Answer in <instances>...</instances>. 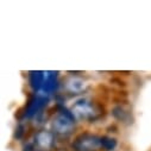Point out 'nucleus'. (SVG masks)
<instances>
[{"label": "nucleus", "instance_id": "7ed1b4c3", "mask_svg": "<svg viewBox=\"0 0 151 151\" xmlns=\"http://www.w3.org/2000/svg\"><path fill=\"white\" fill-rule=\"evenodd\" d=\"M101 147V137L85 132L75 138L73 142L74 151H98Z\"/></svg>", "mask_w": 151, "mask_h": 151}, {"label": "nucleus", "instance_id": "423d86ee", "mask_svg": "<svg viewBox=\"0 0 151 151\" xmlns=\"http://www.w3.org/2000/svg\"><path fill=\"white\" fill-rule=\"evenodd\" d=\"M86 82L83 79L81 78H76V76H71L65 82V89L73 94H79L81 92H83L86 89Z\"/></svg>", "mask_w": 151, "mask_h": 151}, {"label": "nucleus", "instance_id": "20e7f679", "mask_svg": "<svg viewBox=\"0 0 151 151\" xmlns=\"http://www.w3.org/2000/svg\"><path fill=\"white\" fill-rule=\"evenodd\" d=\"M45 104H47V98L44 95H36L29 101L27 107L25 109V116L27 118L35 117L37 113H40L43 109Z\"/></svg>", "mask_w": 151, "mask_h": 151}, {"label": "nucleus", "instance_id": "0eeeda50", "mask_svg": "<svg viewBox=\"0 0 151 151\" xmlns=\"http://www.w3.org/2000/svg\"><path fill=\"white\" fill-rule=\"evenodd\" d=\"M57 87V75L56 73H51V71H47L44 74V82L42 86V92L44 94H49L52 93Z\"/></svg>", "mask_w": 151, "mask_h": 151}, {"label": "nucleus", "instance_id": "1a4fd4ad", "mask_svg": "<svg viewBox=\"0 0 151 151\" xmlns=\"http://www.w3.org/2000/svg\"><path fill=\"white\" fill-rule=\"evenodd\" d=\"M116 146H117V140L114 138L108 136L101 137V149H104L105 151H112Z\"/></svg>", "mask_w": 151, "mask_h": 151}, {"label": "nucleus", "instance_id": "f257e3e1", "mask_svg": "<svg viewBox=\"0 0 151 151\" xmlns=\"http://www.w3.org/2000/svg\"><path fill=\"white\" fill-rule=\"evenodd\" d=\"M70 111L76 119L85 122H95L104 116V108L99 104L87 98H82L75 101Z\"/></svg>", "mask_w": 151, "mask_h": 151}, {"label": "nucleus", "instance_id": "39448f33", "mask_svg": "<svg viewBox=\"0 0 151 151\" xmlns=\"http://www.w3.org/2000/svg\"><path fill=\"white\" fill-rule=\"evenodd\" d=\"M35 143L43 150H50L55 145V134L54 132L42 130L40 132H37Z\"/></svg>", "mask_w": 151, "mask_h": 151}, {"label": "nucleus", "instance_id": "9d476101", "mask_svg": "<svg viewBox=\"0 0 151 151\" xmlns=\"http://www.w3.org/2000/svg\"><path fill=\"white\" fill-rule=\"evenodd\" d=\"M113 114L116 116V118H118L120 120H126V118L130 116V113L127 111H125L123 107H116L114 112H113Z\"/></svg>", "mask_w": 151, "mask_h": 151}, {"label": "nucleus", "instance_id": "6e6552de", "mask_svg": "<svg viewBox=\"0 0 151 151\" xmlns=\"http://www.w3.org/2000/svg\"><path fill=\"white\" fill-rule=\"evenodd\" d=\"M44 74L42 71H31L29 75V80H30V85L33 89L36 91H41L43 82H44Z\"/></svg>", "mask_w": 151, "mask_h": 151}, {"label": "nucleus", "instance_id": "f03ea898", "mask_svg": "<svg viewBox=\"0 0 151 151\" xmlns=\"http://www.w3.org/2000/svg\"><path fill=\"white\" fill-rule=\"evenodd\" d=\"M75 116L73 114V112L67 109L63 106H58L56 116L52 119L51 127L54 134L61 136V137H67L69 136L75 127Z\"/></svg>", "mask_w": 151, "mask_h": 151}]
</instances>
